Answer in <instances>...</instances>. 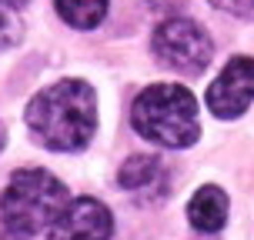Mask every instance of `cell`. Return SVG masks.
Masks as SVG:
<instances>
[{"label": "cell", "instance_id": "obj_1", "mask_svg": "<svg viewBox=\"0 0 254 240\" xmlns=\"http://www.w3.org/2000/svg\"><path fill=\"white\" fill-rule=\"evenodd\" d=\"M27 127L47 150H80L97 127V97L84 80H61L27 107Z\"/></svg>", "mask_w": 254, "mask_h": 240}, {"label": "cell", "instance_id": "obj_8", "mask_svg": "<svg viewBox=\"0 0 254 240\" xmlns=\"http://www.w3.org/2000/svg\"><path fill=\"white\" fill-rule=\"evenodd\" d=\"M188 220L190 227H197L201 234H217L228 220V197L224 190L214 184H204L188 203Z\"/></svg>", "mask_w": 254, "mask_h": 240}, {"label": "cell", "instance_id": "obj_12", "mask_svg": "<svg viewBox=\"0 0 254 240\" xmlns=\"http://www.w3.org/2000/svg\"><path fill=\"white\" fill-rule=\"evenodd\" d=\"M3 240H20V234H10V230H7V237Z\"/></svg>", "mask_w": 254, "mask_h": 240}, {"label": "cell", "instance_id": "obj_9", "mask_svg": "<svg viewBox=\"0 0 254 240\" xmlns=\"http://www.w3.org/2000/svg\"><path fill=\"white\" fill-rule=\"evenodd\" d=\"M57 13L77 30H90L107 17V0H54Z\"/></svg>", "mask_w": 254, "mask_h": 240}, {"label": "cell", "instance_id": "obj_10", "mask_svg": "<svg viewBox=\"0 0 254 240\" xmlns=\"http://www.w3.org/2000/svg\"><path fill=\"white\" fill-rule=\"evenodd\" d=\"M211 3L234 17H254V0H211Z\"/></svg>", "mask_w": 254, "mask_h": 240}, {"label": "cell", "instance_id": "obj_11", "mask_svg": "<svg viewBox=\"0 0 254 240\" xmlns=\"http://www.w3.org/2000/svg\"><path fill=\"white\" fill-rule=\"evenodd\" d=\"M13 40H17V20L7 10H0V50L10 47Z\"/></svg>", "mask_w": 254, "mask_h": 240}, {"label": "cell", "instance_id": "obj_4", "mask_svg": "<svg viewBox=\"0 0 254 240\" xmlns=\"http://www.w3.org/2000/svg\"><path fill=\"white\" fill-rule=\"evenodd\" d=\"M154 53L181 74H201L211 63L214 44L207 37V30L201 24H194L188 17H174L154 30Z\"/></svg>", "mask_w": 254, "mask_h": 240}, {"label": "cell", "instance_id": "obj_3", "mask_svg": "<svg viewBox=\"0 0 254 240\" xmlns=\"http://www.w3.org/2000/svg\"><path fill=\"white\" fill-rule=\"evenodd\" d=\"M67 187L47 170H17L10 184L0 193V220L10 234H37L44 227H54V220L67 207Z\"/></svg>", "mask_w": 254, "mask_h": 240}, {"label": "cell", "instance_id": "obj_5", "mask_svg": "<svg viewBox=\"0 0 254 240\" xmlns=\"http://www.w3.org/2000/svg\"><path fill=\"white\" fill-rule=\"evenodd\" d=\"M251 103H254V60L251 57H234L221 70V77L207 87V107L221 120H234Z\"/></svg>", "mask_w": 254, "mask_h": 240}, {"label": "cell", "instance_id": "obj_13", "mask_svg": "<svg viewBox=\"0 0 254 240\" xmlns=\"http://www.w3.org/2000/svg\"><path fill=\"white\" fill-rule=\"evenodd\" d=\"M0 147H3V127H0Z\"/></svg>", "mask_w": 254, "mask_h": 240}, {"label": "cell", "instance_id": "obj_7", "mask_svg": "<svg viewBox=\"0 0 254 240\" xmlns=\"http://www.w3.org/2000/svg\"><path fill=\"white\" fill-rule=\"evenodd\" d=\"M117 184L130 193H137V197H157V190L164 184V167L157 157L151 153H134V157H127L124 167H121V174H117Z\"/></svg>", "mask_w": 254, "mask_h": 240}, {"label": "cell", "instance_id": "obj_6", "mask_svg": "<svg viewBox=\"0 0 254 240\" xmlns=\"http://www.w3.org/2000/svg\"><path fill=\"white\" fill-rule=\"evenodd\" d=\"M111 234H114L111 210L94 197H80L64 207L47 240H111Z\"/></svg>", "mask_w": 254, "mask_h": 240}, {"label": "cell", "instance_id": "obj_2", "mask_svg": "<svg viewBox=\"0 0 254 240\" xmlns=\"http://www.w3.org/2000/svg\"><path fill=\"white\" fill-rule=\"evenodd\" d=\"M134 130L151 144L161 147H190L201 127H197V100L181 84H154L134 100L130 110Z\"/></svg>", "mask_w": 254, "mask_h": 240}]
</instances>
